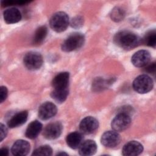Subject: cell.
Segmentation results:
<instances>
[{
  "label": "cell",
  "mask_w": 156,
  "mask_h": 156,
  "mask_svg": "<svg viewBox=\"0 0 156 156\" xmlns=\"http://www.w3.org/2000/svg\"><path fill=\"white\" fill-rule=\"evenodd\" d=\"M113 40L117 46L124 49L134 48L140 43V38L137 35L127 30L120 31L116 34Z\"/></svg>",
  "instance_id": "1"
},
{
  "label": "cell",
  "mask_w": 156,
  "mask_h": 156,
  "mask_svg": "<svg viewBox=\"0 0 156 156\" xmlns=\"http://www.w3.org/2000/svg\"><path fill=\"white\" fill-rule=\"evenodd\" d=\"M69 22L68 15L65 12H58L52 16L49 21V24L53 30L57 32H62L66 29Z\"/></svg>",
  "instance_id": "2"
},
{
  "label": "cell",
  "mask_w": 156,
  "mask_h": 156,
  "mask_svg": "<svg viewBox=\"0 0 156 156\" xmlns=\"http://www.w3.org/2000/svg\"><path fill=\"white\" fill-rule=\"evenodd\" d=\"M85 37L81 33L71 34L63 43L62 49L65 52H71L80 48L83 44Z\"/></svg>",
  "instance_id": "3"
},
{
  "label": "cell",
  "mask_w": 156,
  "mask_h": 156,
  "mask_svg": "<svg viewBox=\"0 0 156 156\" xmlns=\"http://www.w3.org/2000/svg\"><path fill=\"white\" fill-rule=\"evenodd\" d=\"M133 88L138 93H147L153 88L152 79L147 75H140L136 77L133 80Z\"/></svg>",
  "instance_id": "4"
},
{
  "label": "cell",
  "mask_w": 156,
  "mask_h": 156,
  "mask_svg": "<svg viewBox=\"0 0 156 156\" xmlns=\"http://www.w3.org/2000/svg\"><path fill=\"white\" fill-rule=\"evenodd\" d=\"M23 62L27 69L30 70H36L40 68L42 66L43 59L40 53L31 51L25 55Z\"/></svg>",
  "instance_id": "5"
},
{
  "label": "cell",
  "mask_w": 156,
  "mask_h": 156,
  "mask_svg": "<svg viewBox=\"0 0 156 156\" xmlns=\"http://www.w3.org/2000/svg\"><path fill=\"white\" fill-rule=\"evenodd\" d=\"M130 116L124 112L117 115L112 121V127L116 132H122L127 129L130 125Z\"/></svg>",
  "instance_id": "6"
},
{
  "label": "cell",
  "mask_w": 156,
  "mask_h": 156,
  "mask_svg": "<svg viewBox=\"0 0 156 156\" xmlns=\"http://www.w3.org/2000/svg\"><path fill=\"white\" fill-rule=\"evenodd\" d=\"M57 107L51 102H46L41 104L38 108V117L41 120L51 119L57 113Z\"/></svg>",
  "instance_id": "7"
},
{
  "label": "cell",
  "mask_w": 156,
  "mask_h": 156,
  "mask_svg": "<svg viewBox=\"0 0 156 156\" xmlns=\"http://www.w3.org/2000/svg\"><path fill=\"white\" fill-rule=\"evenodd\" d=\"M63 129L62 125L59 122L48 124L43 130V136L48 140H54L60 136Z\"/></svg>",
  "instance_id": "8"
},
{
  "label": "cell",
  "mask_w": 156,
  "mask_h": 156,
  "mask_svg": "<svg viewBox=\"0 0 156 156\" xmlns=\"http://www.w3.org/2000/svg\"><path fill=\"white\" fill-rule=\"evenodd\" d=\"M121 141L120 135L115 130L105 132L101 136L102 144L107 147H114L118 145Z\"/></svg>",
  "instance_id": "9"
},
{
  "label": "cell",
  "mask_w": 156,
  "mask_h": 156,
  "mask_svg": "<svg viewBox=\"0 0 156 156\" xmlns=\"http://www.w3.org/2000/svg\"><path fill=\"white\" fill-rule=\"evenodd\" d=\"M99 126L98 121L94 117L87 116L83 118L79 125L80 130L85 134H90L94 132Z\"/></svg>",
  "instance_id": "10"
},
{
  "label": "cell",
  "mask_w": 156,
  "mask_h": 156,
  "mask_svg": "<svg viewBox=\"0 0 156 156\" xmlns=\"http://www.w3.org/2000/svg\"><path fill=\"white\" fill-rule=\"evenodd\" d=\"M132 63L136 67H144L151 61L150 53L146 50H140L136 52L131 58Z\"/></svg>",
  "instance_id": "11"
},
{
  "label": "cell",
  "mask_w": 156,
  "mask_h": 156,
  "mask_svg": "<svg viewBox=\"0 0 156 156\" xmlns=\"http://www.w3.org/2000/svg\"><path fill=\"white\" fill-rule=\"evenodd\" d=\"M143 151V146L140 143L136 141H131L124 146L122 154L125 156H135L140 154Z\"/></svg>",
  "instance_id": "12"
},
{
  "label": "cell",
  "mask_w": 156,
  "mask_h": 156,
  "mask_svg": "<svg viewBox=\"0 0 156 156\" xmlns=\"http://www.w3.org/2000/svg\"><path fill=\"white\" fill-rule=\"evenodd\" d=\"M69 74L68 72H62L56 75L52 81V86L55 90L67 89L69 83Z\"/></svg>",
  "instance_id": "13"
},
{
  "label": "cell",
  "mask_w": 156,
  "mask_h": 156,
  "mask_svg": "<svg viewBox=\"0 0 156 156\" xmlns=\"http://www.w3.org/2000/svg\"><path fill=\"white\" fill-rule=\"evenodd\" d=\"M30 148L29 142L23 140H20L13 144L11 148V152L14 155L24 156L29 153Z\"/></svg>",
  "instance_id": "14"
},
{
  "label": "cell",
  "mask_w": 156,
  "mask_h": 156,
  "mask_svg": "<svg viewBox=\"0 0 156 156\" xmlns=\"http://www.w3.org/2000/svg\"><path fill=\"white\" fill-rule=\"evenodd\" d=\"M96 143L91 140H88L82 142L79 147V154L82 156L92 155L96 153Z\"/></svg>",
  "instance_id": "15"
},
{
  "label": "cell",
  "mask_w": 156,
  "mask_h": 156,
  "mask_svg": "<svg viewBox=\"0 0 156 156\" xmlns=\"http://www.w3.org/2000/svg\"><path fill=\"white\" fill-rule=\"evenodd\" d=\"M4 19L7 24L16 23L21 20V14L18 9L12 7L4 12Z\"/></svg>",
  "instance_id": "16"
},
{
  "label": "cell",
  "mask_w": 156,
  "mask_h": 156,
  "mask_svg": "<svg viewBox=\"0 0 156 156\" xmlns=\"http://www.w3.org/2000/svg\"><path fill=\"white\" fill-rule=\"evenodd\" d=\"M28 116L27 111H22L13 115L8 122V126L10 128L19 127L26 122Z\"/></svg>",
  "instance_id": "17"
},
{
  "label": "cell",
  "mask_w": 156,
  "mask_h": 156,
  "mask_svg": "<svg viewBox=\"0 0 156 156\" xmlns=\"http://www.w3.org/2000/svg\"><path fill=\"white\" fill-rule=\"evenodd\" d=\"M66 143L68 146L74 149L79 147L83 141L82 133L78 132H73L68 134L66 136Z\"/></svg>",
  "instance_id": "18"
},
{
  "label": "cell",
  "mask_w": 156,
  "mask_h": 156,
  "mask_svg": "<svg viewBox=\"0 0 156 156\" xmlns=\"http://www.w3.org/2000/svg\"><path fill=\"white\" fill-rule=\"evenodd\" d=\"M42 124L37 120L31 122L26 131V136L30 139L35 138L42 130Z\"/></svg>",
  "instance_id": "19"
},
{
  "label": "cell",
  "mask_w": 156,
  "mask_h": 156,
  "mask_svg": "<svg viewBox=\"0 0 156 156\" xmlns=\"http://www.w3.org/2000/svg\"><path fill=\"white\" fill-rule=\"evenodd\" d=\"M48 33V29L45 26L39 27L34 34L33 38V43L35 44H41L46 37Z\"/></svg>",
  "instance_id": "20"
},
{
  "label": "cell",
  "mask_w": 156,
  "mask_h": 156,
  "mask_svg": "<svg viewBox=\"0 0 156 156\" xmlns=\"http://www.w3.org/2000/svg\"><path fill=\"white\" fill-rule=\"evenodd\" d=\"M68 94V89H64V90H55L52 91L51 93V97L53 99H54L56 102L62 103L63 102Z\"/></svg>",
  "instance_id": "21"
},
{
  "label": "cell",
  "mask_w": 156,
  "mask_h": 156,
  "mask_svg": "<svg viewBox=\"0 0 156 156\" xmlns=\"http://www.w3.org/2000/svg\"><path fill=\"white\" fill-rule=\"evenodd\" d=\"M144 44L149 46L155 48L156 44V32L155 30L149 31L143 38Z\"/></svg>",
  "instance_id": "22"
},
{
  "label": "cell",
  "mask_w": 156,
  "mask_h": 156,
  "mask_svg": "<svg viewBox=\"0 0 156 156\" xmlns=\"http://www.w3.org/2000/svg\"><path fill=\"white\" fill-rule=\"evenodd\" d=\"M52 149L48 145L41 146L36 149L32 153V155H51Z\"/></svg>",
  "instance_id": "23"
},
{
  "label": "cell",
  "mask_w": 156,
  "mask_h": 156,
  "mask_svg": "<svg viewBox=\"0 0 156 156\" xmlns=\"http://www.w3.org/2000/svg\"><path fill=\"white\" fill-rule=\"evenodd\" d=\"M124 16V13L123 10L119 7H116L112 11L111 18L113 20L115 21H121L123 18Z\"/></svg>",
  "instance_id": "24"
},
{
  "label": "cell",
  "mask_w": 156,
  "mask_h": 156,
  "mask_svg": "<svg viewBox=\"0 0 156 156\" xmlns=\"http://www.w3.org/2000/svg\"><path fill=\"white\" fill-rule=\"evenodd\" d=\"M83 24V19L80 16H77L73 18L71 22V26L73 27H79Z\"/></svg>",
  "instance_id": "25"
},
{
  "label": "cell",
  "mask_w": 156,
  "mask_h": 156,
  "mask_svg": "<svg viewBox=\"0 0 156 156\" xmlns=\"http://www.w3.org/2000/svg\"><path fill=\"white\" fill-rule=\"evenodd\" d=\"M145 71L151 74H154L155 71V63L152 62L150 64H147L145 66Z\"/></svg>",
  "instance_id": "26"
},
{
  "label": "cell",
  "mask_w": 156,
  "mask_h": 156,
  "mask_svg": "<svg viewBox=\"0 0 156 156\" xmlns=\"http://www.w3.org/2000/svg\"><path fill=\"white\" fill-rule=\"evenodd\" d=\"M0 99H1V102H2L4 101H5V99H6L7 96V88L5 87L2 86L1 87V89H0Z\"/></svg>",
  "instance_id": "27"
},
{
  "label": "cell",
  "mask_w": 156,
  "mask_h": 156,
  "mask_svg": "<svg viewBox=\"0 0 156 156\" xmlns=\"http://www.w3.org/2000/svg\"><path fill=\"white\" fill-rule=\"evenodd\" d=\"M0 127H1V141H2V140L7 135V129L6 127L4 124H1Z\"/></svg>",
  "instance_id": "28"
},
{
  "label": "cell",
  "mask_w": 156,
  "mask_h": 156,
  "mask_svg": "<svg viewBox=\"0 0 156 156\" xmlns=\"http://www.w3.org/2000/svg\"><path fill=\"white\" fill-rule=\"evenodd\" d=\"M0 155L1 156H6L9 155V150L7 147H2L0 150Z\"/></svg>",
  "instance_id": "29"
},
{
  "label": "cell",
  "mask_w": 156,
  "mask_h": 156,
  "mask_svg": "<svg viewBox=\"0 0 156 156\" xmlns=\"http://www.w3.org/2000/svg\"><path fill=\"white\" fill-rule=\"evenodd\" d=\"M57 155H67V154H66V153H65V152H60V153H58L57 154Z\"/></svg>",
  "instance_id": "30"
}]
</instances>
